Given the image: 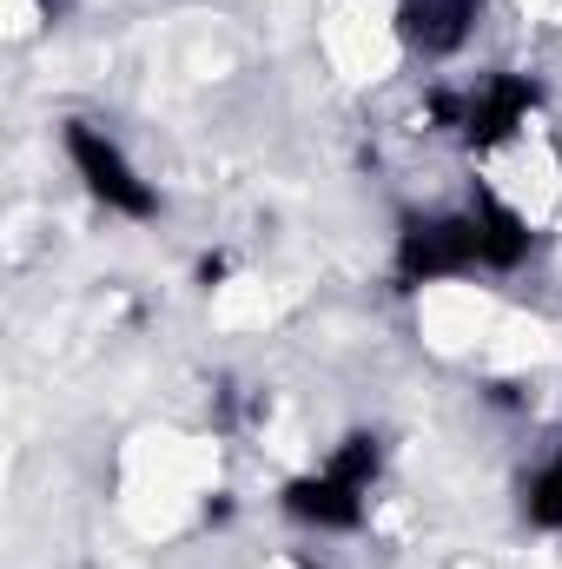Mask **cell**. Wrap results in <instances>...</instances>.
I'll return each instance as SVG.
<instances>
[{
	"instance_id": "obj_5",
	"label": "cell",
	"mask_w": 562,
	"mask_h": 569,
	"mask_svg": "<svg viewBox=\"0 0 562 569\" xmlns=\"http://www.w3.org/2000/svg\"><path fill=\"white\" fill-rule=\"evenodd\" d=\"M483 27V0H398V40L418 60H456Z\"/></svg>"
},
{
	"instance_id": "obj_3",
	"label": "cell",
	"mask_w": 562,
	"mask_h": 569,
	"mask_svg": "<svg viewBox=\"0 0 562 569\" xmlns=\"http://www.w3.org/2000/svg\"><path fill=\"white\" fill-rule=\"evenodd\" d=\"M536 113H543V87H536L530 73L496 67V73H483L476 87H456V140L476 146V152L510 146Z\"/></svg>"
},
{
	"instance_id": "obj_7",
	"label": "cell",
	"mask_w": 562,
	"mask_h": 569,
	"mask_svg": "<svg viewBox=\"0 0 562 569\" xmlns=\"http://www.w3.org/2000/svg\"><path fill=\"white\" fill-rule=\"evenodd\" d=\"M516 510H523V523H530L536 537H556V530H562V437H556V450H550V457H536V463H530Z\"/></svg>"
},
{
	"instance_id": "obj_8",
	"label": "cell",
	"mask_w": 562,
	"mask_h": 569,
	"mask_svg": "<svg viewBox=\"0 0 562 569\" xmlns=\"http://www.w3.org/2000/svg\"><path fill=\"white\" fill-rule=\"evenodd\" d=\"M324 463H331L338 477H351V483H364V490H371V483L384 477V437H378V430H351V437H338V443H331V457H324Z\"/></svg>"
},
{
	"instance_id": "obj_2",
	"label": "cell",
	"mask_w": 562,
	"mask_h": 569,
	"mask_svg": "<svg viewBox=\"0 0 562 569\" xmlns=\"http://www.w3.org/2000/svg\"><path fill=\"white\" fill-rule=\"evenodd\" d=\"M483 272V252H476V226L470 212H411L398 226V246H391V279L404 291L423 284H450Z\"/></svg>"
},
{
	"instance_id": "obj_6",
	"label": "cell",
	"mask_w": 562,
	"mask_h": 569,
	"mask_svg": "<svg viewBox=\"0 0 562 569\" xmlns=\"http://www.w3.org/2000/svg\"><path fill=\"white\" fill-rule=\"evenodd\" d=\"M470 226H476V252H483V272H516L530 252H536V232H530V219L503 199V192H490V186H476L470 192Z\"/></svg>"
},
{
	"instance_id": "obj_9",
	"label": "cell",
	"mask_w": 562,
	"mask_h": 569,
	"mask_svg": "<svg viewBox=\"0 0 562 569\" xmlns=\"http://www.w3.org/2000/svg\"><path fill=\"white\" fill-rule=\"evenodd\" d=\"M40 7H47V13H60V7H67V0H40Z\"/></svg>"
},
{
	"instance_id": "obj_1",
	"label": "cell",
	"mask_w": 562,
	"mask_h": 569,
	"mask_svg": "<svg viewBox=\"0 0 562 569\" xmlns=\"http://www.w3.org/2000/svg\"><path fill=\"white\" fill-rule=\"evenodd\" d=\"M60 152H67V166H73V179L87 186L93 206H107L113 219H133V226L159 219V186L145 179L140 159L113 140L100 120H67V127H60Z\"/></svg>"
},
{
	"instance_id": "obj_4",
	"label": "cell",
	"mask_w": 562,
	"mask_h": 569,
	"mask_svg": "<svg viewBox=\"0 0 562 569\" xmlns=\"http://www.w3.org/2000/svg\"><path fill=\"white\" fill-rule=\"evenodd\" d=\"M279 510L298 523V530H318V537H351V530H364V517H371V490H364V483H351V477H338L331 463H318V470L284 477Z\"/></svg>"
}]
</instances>
